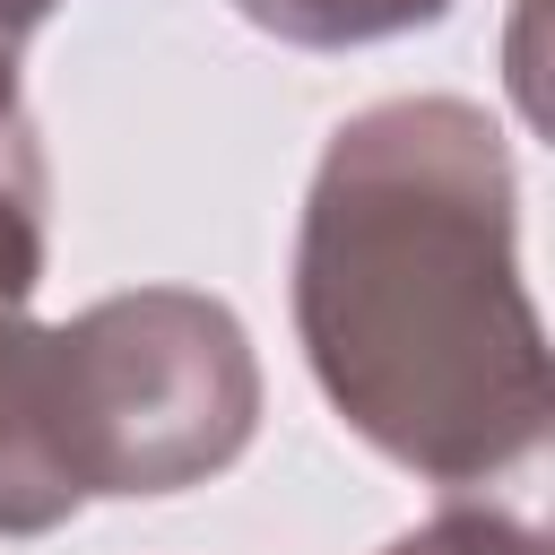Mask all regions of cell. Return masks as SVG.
I'll use <instances>...</instances> for the list:
<instances>
[{
  "label": "cell",
  "instance_id": "cell-6",
  "mask_svg": "<svg viewBox=\"0 0 555 555\" xmlns=\"http://www.w3.org/2000/svg\"><path fill=\"white\" fill-rule=\"evenodd\" d=\"M52 9H61V0H0V121L26 113V104H17V61H26V43L52 26Z\"/></svg>",
  "mask_w": 555,
  "mask_h": 555
},
{
  "label": "cell",
  "instance_id": "cell-3",
  "mask_svg": "<svg viewBox=\"0 0 555 555\" xmlns=\"http://www.w3.org/2000/svg\"><path fill=\"white\" fill-rule=\"evenodd\" d=\"M43 286V156L35 121H0V538H52L87 512L69 460L61 321H35Z\"/></svg>",
  "mask_w": 555,
  "mask_h": 555
},
{
  "label": "cell",
  "instance_id": "cell-2",
  "mask_svg": "<svg viewBox=\"0 0 555 555\" xmlns=\"http://www.w3.org/2000/svg\"><path fill=\"white\" fill-rule=\"evenodd\" d=\"M61 390L87 503H156L208 486L260 434L251 330L199 286H121L69 312Z\"/></svg>",
  "mask_w": 555,
  "mask_h": 555
},
{
  "label": "cell",
  "instance_id": "cell-1",
  "mask_svg": "<svg viewBox=\"0 0 555 555\" xmlns=\"http://www.w3.org/2000/svg\"><path fill=\"white\" fill-rule=\"evenodd\" d=\"M295 338L338 425L468 494L546 442V321L520 278V182L468 95H382L312 165Z\"/></svg>",
  "mask_w": 555,
  "mask_h": 555
},
{
  "label": "cell",
  "instance_id": "cell-5",
  "mask_svg": "<svg viewBox=\"0 0 555 555\" xmlns=\"http://www.w3.org/2000/svg\"><path fill=\"white\" fill-rule=\"evenodd\" d=\"M382 555H546V538H538L529 520L494 512V503H442L425 529L390 538Z\"/></svg>",
  "mask_w": 555,
  "mask_h": 555
},
{
  "label": "cell",
  "instance_id": "cell-4",
  "mask_svg": "<svg viewBox=\"0 0 555 555\" xmlns=\"http://www.w3.org/2000/svg\"><path fill=\"white\" fill-rule=\"evenodd\" d=\"M451 0H234L243 26L295 43V52H356V43H390L434 26Z\"/></svg>",
  "mask_w": 555,
  "mask_h": 555
}]
</instances>
